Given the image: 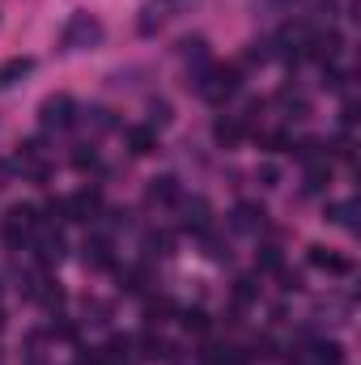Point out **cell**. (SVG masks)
Segmentation results:
<instances>
[{
	"instance_id": "6da1fadb",
	"label": "cell",
	"mask_w": 361,
	"mask_h": 365,
	"mask_svg": "<svg viewBox=\"0 0 361 365\" xmlns=\"http://www.w3.org/2000/svg\"><path fill=\"white\" fill-rule=\"evenodd\" d=\"M191 86H195V93L204 102L221 106V102H230L234 93L243 90V68L238 64H204L200 73H191Z\"/></svg>"
},
{
	"instance_id": "7a4b0ae2",
	"label": "cell",
	"mask_w": 361,
	"mask_h": 365,
	"mask_svg": "<svg viewBox=\"0 0 361 365\" xmlns=\"http://www.w3.org/2000/svg\"><path fill=\"white\" fill-rule=\"evenodd\" d=\"M102 38H106V30H102V21H98V13L90 9H77L68 21H64V30H60V51H93V47H102Z\"/></svg>"
},
{
	"instance_id": "3957f363",
	"label": "cell",
	"mask_w": 361,
	"mask_h": 365,
	"mask_svg": "<svg viewBox=\"0 0 361 365\" xmlns=\"http://www.w3.org/2000/svg\"><path fill=\"white\" fill-rule=\"evenodd\" d=\"M39 208L34 204H13L9 212H4V247L9 251H21L26 242H30V234L39 230Z\"/></svg>"
},
{
	"instance_id": "277c9868",
	"label": "cell",
	"mask_w": 361,
	"mask_h": 365,
	"mask_svg": "<svg viewBox=\"0 0 361 365\" xmlns=\"http://www.w3.org/2000/svg\"><path fill=\"white\" fill-rule=\"evenodd\" d=\"M39 123H43L47 132H64V128H73V123H77V102H73L68 93L47 98V102L39 106Z\"/></svg>"
},
{
	"instance_id": "5b68a950",
	"label": "cell",
	"mask_w": 361,
	"mask_h": 365,
	"mask_svg": "<svg viewBox=\"0 0 361 365\" xmlns=\"http://www.w3.org/2000/svg\"><path fill=\"white\" fill-rule=\"evenodd\" d=\"M98 212H102V195L86 187V191H77V195H68V200H60V221H98Z\"/></svg>"
},
{
	"instance_id": "8992f818",
	"label": "cell",
	"mask_w": 361,
	"mask_h": 365,
	"mask_svg": "<svg viewBox=\"0 0 361 365\" xmlns=\"http://www.w3.org/2000/svg\"><path fill=\"white\" fill-rule=\"evenodd\" d=\"M179 212H183V221H179L183 230H191V234H200V238L213 230V204H208L204 195H191V200L179 195Z\"/></svg>"
},
{
	"instance_id": "52a82bcc",
	"label": "cell",
	"mask_w": 361,
	"mask_h": 365,
	"mask_svg": "<svg viewBox=\"0 0 361 365\" xmlns=\"http://www.w3.org/2000/svg\"><path fill=\"white\" fill-rule=\"evenodd\" d=\"M306 259H310V268H319V272H332V276H353V259H345V255H336V251H327V247H306Z\"/></svg>"
},
{
	"instance_id": "ba28073f",
	"label": "cell",
	"mask_w": 361,
	"mask_h": 365,
	"mask_svg": "<svg viewBox=\"0 0 361 365\" xmlns=\"http://www.w3.org/2000/svg\"><path fill=\"white\" fill-rule=\"evenodd\" d=\"M166 21H171V0H145V4H141V17H136V30H141L145 38H153Z\"/></svg>"
},
{
	"instance_id": "9c48e42d",
	"label": "cell",
	"mask_w": 361,
	"mask_h": 365,
	"mask_svg": "<svg viewBox=\"0 0 361 365\" xmlns=\"http://www.w3.org/2000/svg\"><path fill=\"white\" fill-rule=\"evenodd\" d=\"M179 195H183V187H179V179L175 175H153V179L145 182V200L149 204H179Z\"/></svg>"
},
{
	"instance_id": "30bf717a",
	"label": "cell",
	"mask_w": 361,
	"mask_h": 365,
	"mask_svg": "<svg viewBox=\"0 0 361 365\" xmlns=\"http://www.w3.org/2000/svg\"><path fill=\"white\" fill-rule=\"evenodd\" d=\"M247 132H251V128H247V123H243L238 115H221V119L213 123V140H217L221 149H238Z\"/></svg>"
},
{
	"instance_id": "8fae6325",
	"label": "cell",
	"mask_w": 361,
	"mask_h": 365,
	"mask_svg": "<svg viewBox=\"0 0 361 365\" xmlns=\"http://www.w3.org/2000/svg\"><path fill=\"white\" fill-rule=\"evenodd\" d=\"M81 259H86V268H93V272L111 268V264H115V255H111V238H106V234L86 238V247H81Z\"/></svg>"
},
{
	"instance_id": "7c38bea8",
	"label": "cell",
	"mask_w": 361,
	"mask_h": 365,
	"mask_svg": "<svg viewBox=\"0 0 361 365\" xmlns=\"http://www.w3.org/2000/svg\"><path fill=\"white\" fill-rule=\"evenodd\" d=\"M30 73H34V60H30V56H13V60H4V64H0V90L21 86Z\"/></svg>"
},
{
	"instance_id": "4fadbf2b",
	"label": "cell",
	"mask_w": 361,
	"mask_h": 365,
	"mask_svg": "<svg viewBox=\"0 0 361 365\" xmlns=\"http://www.w3.org/2000/svg\"><path fill=\"white\" fill-rule=\"evenodd\" d=\"M123 136H128V149H132L136 158H149V153L158 149V132H153L149 123H136V128H128Z\"/></svg>"
},
{
	"instance_id": "5bb4252c",
	"label": "cell",
	"mask_w": 361,
	"mask_h": 365,
	"mask_svg": "<svg viewBox=\"0 0 361 365\" xmlns=\"http://www.w3.org/2000/svg\"><path fill=\"white\" fill-rule=\"evenodd\" d=\"M264 225H268V212H264L260 204H238V208H234V230L255 234V230H264Z\"/></svg>"
},
{
	"instance_id": "9a60e30c",
	"label": "cell",
	"mask_w": 361,
	"mask_h": 365,
	"mask_svg": "<svg viewBox=\"0 0 361 365\" xmlns=\"http://www.w3.org/2000/svg\"><path fill=\"white\" fill-rule=\"evenodd\" d=\"M179 56L187 60V73H200L204 64H213V56H208V43H204V38H183Z\"/></svg>"
},
{
	"instance_id": "2e32d148",
	"label": "cell",
	"mask_w": 361,
	"mask_h": 365,
	"mask_svg": "<svg viewBox=\"0 0 361 365\" xmlns=\"http://www.w3.org/2000/svg\"><path fill=\"white\" fill-rule=\"evenodd\" d=\"M327 217H332L340 230L357 234V200H336V204H327Z\"/></svg>"
},
{
	"instance_id": "e0dca14e",
	"label": "cell",
	"mask_w": 361,
	"mask_h": 365,
	"mask_svg": "<svg viewBox=\"0 0 361 365\" xmlns=\"http://www.w3.org/2000/svg\"><path fill=\"white\" fill-rule=\"evenodd\" d=\"M77 123H86L93 132H111L115 128V119H111L106 106H77Z\"/></svg>"
},
{
	"instance_id": "ac0fdd59",
	"label": "cell",
	"mask_w": 361,
	"mask_h": 365,
	"mask_svg": "<svg viewBox=\"0 0 361 365\" xmlns=\"http://www.w3.org/2000/svg\"><path fill=\"white\" fill-rule=\"evenodd\" d=\"M276 106L285 110V119H306V115H310V102H306L302 93H293V90L276 93Z\"/></svg>"
},
{
	"instance_id": "d6986e66",
	"label": "cell",
	"mask_w": 361,
	"mask_h": 365,
	"mask_svg": "<svg viewBox=\"0 0 361 365\" xmlns=\"http://www.w3.org/2000/svg\"><path fill=\"white\" fill-rule=\"evenodd\" d=\"M327 182H332V166H327V162H310V166H306V195L327 191Z\"/></svg>"
},
{
	"instance_id": "ffe728a7",
	"label": "cell",
	"mask_w": 361,
	"mask_h": 365,
	"mask_svg": "<svg viewBox=\"0 0 361 365\" xmlns=\"http://www.w3.org/2000/svg\"><path fill=\"white\" fill-rule=\"evenodd\" d=\"M166 314H175V302H171V297H149V302H145V323H149V327L166 323Z\"/></svg>"
},
{
	"instance_id": "44dd1931",
	"label": "cell",
	"mask_w": 361,
	"mask_h": 365,
	"mask_svg": "<svg viewBox=\"0 0 361 365\" xmlns=\"http://www.w3.org/2000/svg\"><path fill=\"white\" fill-rule=\"evenodd\" d=\"M145 251L166 259V255H175V238H171L166 230H153V234H145Z\"/></svg>"
},
{
	"instance_id": "7402d4cb",
	"label": "cell",
	"mask_w": 361,
	"mask_h": 365,
	"mask_svg": "<svg viewBox=\"0 0 361 365\" xmlns=\"http://www.w3.org/2000/svg\"><path fill=\"white\" fill-rule=\"evenodd\" d=\"M171 119H175L171 102H162V98H158V102H149V128H153V132H162V128H166Z\"/></svg>"
},
{
	"instance_id": "603a6c76",
	"label": "cell",
	"mask_w": 361,
	"mask_h": 365,
	"mask_svg": "<svg viewBox=\"0 0 361 365\" xmlns=\"http://www.w3.org/2000/svg\"><path fill=\"white\" fill-rule=\"evenodd\" d=\"M260 272H285V255H280V247H260Z\"/></svg>"
},
{
	"instance_id": "cb8c5ba5",
	"label": "cell",
	"mask_w": 361,
	"mask_h": 365,
	"mask_svg": "<svg viewBox=\"0 0 361 365\" xmlns=\"http://www.w3.org/2000/svg\"><path fill=\"white\" fill-rule=\"evenodd\" d=\"M179 323L187 327V331H208V314H204L200 306H187V310H179Z\"/></svg>"
},
{
	"instance_id": "d4e9b609",
	"label": "cell",
	"mask_w": 361,
	"mask_h": 365,
	"mask_svg": "<svg viewBox=\"0 0 361 365\" xmlns=\"http://www.w3.org/2000/svg\"><path fill=\"white\" fill-rule=\"evenodd\" d=\"M260 297V289H255V276H243L238 284H234V302L238 306H247V302H255Z\"/></svg>"
},
{
	"instance_id": "484cf974",
	"label": "cell",
	"mask_w": 361,
	"mask_h": 365,
	"mask_svg": "<svg viewBox=\"0 0 361 365\" xmlns=\"http://www.w3.org/2000/svg\"><path fill=\"white\" fill-rule=\"evenodd\" d=\"M73 166H77V170H90V166H98V149H90V145H77Z\"/></svg>"
},
{
	"instance_id": "4316f807",
	"label": "cell",
	"mask_w": 361,
	"mask_h": 365,
	"mask_svg": "<svg viewBox=\"0 0 361 365\" xmlns=\"http://www.w3.org/2000/svg\"><path fill=\"white\" fill-rule=\"evenodd\" d=\"M255 182H260V187H280V170H276V166H272V162H264V166H260V170H255Z\"/></svg>"
},
{
	"instance_id": "83f0119b",
	"label": "cell",
	"mask_w": 361,
	"mask_h": 365,
	"mask_svg": "<svg viewBox=\"0 0 361 365\" xmlns=\"http://www.w3.org/2000/svg\"><path fill=\"white\" fill-rule=\"evenodd\" d=\"M195 0H171V9H191Z\"/></svg>"
},
{
	"instance_id": "f1b7e54d",
	"label": "cell",
	"mask_w": 361,
	"mask_h": 365,
	"mask_svg": "<svg viewBox=\"0 0 361 365\" xmlns=\"http://www.w3.org/2000/svg\"><path fill=\"white\" fill-rule=\"evenodd\" d=\"M0 327H4V310H0Z\"/></svg>"
}]
</instances>
